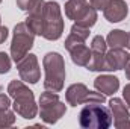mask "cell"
I'll list each match as a JSON object with an SVG mask.
<instances>
[{
	"label": "cell",
	"mask_w": 130,
	"mask_h": 129,
	"mask_svg": "<svg viewBox=\"0 0 130 129\" xmlns=\"http://www.w3.org/2000/svg\"><path fill=\"white\" fill-rule=\"evenodd\" d=\"M0 3H2V0H0Z\"/></svg>",
	"instance_id": "cell-29"
},
{
	"label": "cell",
	"mask_w": 130,
	"mask_h": 129,
	"mask_svg": "<svg viewBox=\"0 0 130 129\" xmlns=\"http://www.w3.org/2000/svg\"><path fill=\"white\" fill-rule=\"evenodd\" d=\"M89 8V3L86 0H67L65 2V15L68 20L77 21Z\"/></svg>",
	"instance_id": "cell-15"
},
{
	"label": "cell",
	"mask_w": 130,
	"mask_h": 129,
	"mask_svg": "<svg viewBox=\"0 0 130 129\" xmlns=\"http://www.w3.org/2000/svg\"><path fill=\"white\" fill-rule=\"evenodd\" d=\"M8 33H9L8 28H5V26H2V24H0V44H3V43L6 41V38H8Z\"/></svg>",
	"instance_id": "cell-25"
},
{
	"label": "cell",
	"mask_w": 130,
	"mask_h": 129,
	"mask_svg": "<svg viewBox=\"0 0 130 129\" xmlns=\"http://www.w3.org/2000/svg\"><path fill=\"white\" fill-rule=\"evenodd\" d=\"M109 2H110V0H89L91 6L95 8L97 11H104V8L109 5Z\"/></svg>",
	"instance_id": "cell-22"
},
{
	"label": "cell",
	"mask_w": 130,
	"mask_h": 129,
	"mask_svg": "<svg viewBox=\"0 0 130 129\" xmlns=\"http://www.w3.org/2000/svg\"><path fill=\"white\" fill-rule=\"evenodd\" d=\"M15 2H17V6H18L21 11L29 12L33 6H35V3H36L38 0H15Z\"/></svg>",
	"instance_id": "cell-21"
},
{
	"label": "cell",
	"mask_w": 130,
	"mask_h": 129,
	"mask_svg": "<svg viewBox=\"0 0 130 129\" xmlns=\"http://www.w3.org/2000/svg\"><path fill=\"white\" fill-rule=\"evenodd\" d=\"M123 97H124V100H126V103H127V106L130 109V84H127L123 88Z\"/></svg>",
	"instance_id": "cell-24"
},
{
	"label": "cell",
	"mask_w": 130,
	"mask_h": 129,
	"mask_svg": "<svg viewBox=\"0 0 130 129\" xmlns=\"http://www.w3.org/2000/svg\"><path fill=\"white\" fill-rule=\"evenodd\" d=\"M15 123V114L9 108L0 109V128H9Z\"/></svg>",
	"instance_id": "cell-19"
},
{
	"label": "cell",
	"mask_w": 130,
	"mask_h": 129,
	"mask_svg": "<svg viewBox=\"0 0 130 129\" xmlns=\"http://www.w3.org/2000/svg\"><path fill=\"white\" fill-rule=\"evenodd\" d=\"M42 65L45 71L44 79V88L53 93H59L64 90L65 84V61L61 53L58 52H48L42 58Z\"/></svg>",
	"instance_id": "cell-2"
},
{
	"label": "cell",
	"mask_w": 130,
	"mask_h": 129,
	"mask_svg": "<svg viewBox=\"0 0 130 129\" xmlns=\"http://www.w3.org/2000/svg\"><path fill=\"white\" fill-rule=\"evenodd\" d=\"M71 55V61L79 67H86L89 59H91V49L83 44H79L76 47H73L71 50H68Z\"/></svg>",
	"instance_id": "cell-16"
},
{
	"label": "cell",
	"mask_w": 130,
	"mask_h": 129,
	"mask_svg": "<svg viewBox=\"0 0 130 129\" xmlns=\"http://www.w3.org/2000/svg\"><path fill=\"white\" fill-rule=\"evenodd\" d=\"M103 14L109 23H120L127 17L129 6L124 0H110L109 5L104 8Z\"/></svg>",
	"instance_id": "cell-12"
},
{
	"label": "cell",
	"mask_w": 130,
	"mask_h": 129,
	"mask_svg": "<svg viewBox=\"0 0 130 129\" xmlns=\"http://www.w3.org/2000/svg\"><path fill=\"white\" fill-rule=\"evenodd\" d=\"M94 87H95V90L100 91L101 94L112 96L120 88V79L117 76H112V74H101V76L95 78Z\"/></svg>",
	"instance_id": "cell-14"
},
{
	"label": "cell",
	"mask_w": 130,
	"mask_h": 129,
	"mask_svg": "<svg viewBox=\"0 0 130 129\" xmlns=\"http://www.w3.org/2000/svg\"><path fill=\"white\" fill-rule=\"evenodd\" d=\"M127 49H130V32L127 33Z\"/></svg>",
	"instance_id": "cell-27"
},
{
	"label": "cell",
	"mask_w": 130,
	"mask_h": 129,
	"mask_svg": "<svg viewBox=\"0 0 130 129\" xmlns=\"http://www.w3.org/2000/svg\"><path fill=\"white\" fill-rule=\"evenodd\" d=\"M44 0H38L32 9L29 11V15L26 18V24L30 28L35 35L42 36V21H44Z\"/></svg>",
	"instance_id": "cell-13"
},
{
	"label": "cell",
	"mask_w": 130,
	"mask_h": 129,
	"mask_svg": "<svg viewBox=\"0 0 130 129\" xmlns=\"http://www.w3.org/2000/svg\"><path fill=\"white\" fill-rule=\"evenodd\" d=\"M106 44L110 49H124L127 47V33L121 29L110 31L106 38Z\"/></svg>",
	"instance_id": "cell-17"
},
{
	"label": "cell",
	"mask_w": 130,
	"mask_h": 129,
	"mask_svg": "<svg viewBox=\"0 0 130 129\" xmlns=\"http://www.w3.org/2000/svg\"><path fill=\"white\" fill-rule=\"evenodd\" d=\"M109 109L112 112L115 128H130V109H127L126 103L121 99H118V97L110 99L109 100Z\"/></svg>",
	"instance_id": "cell-10"
},
{
	"label": "cell",
	"mask_w": 130,
	"mask_h": 129,
	"mask_svg": "<svg viewBox=\"0 0 130 129\" xmlns=\"http://www.w3.org/2000/svg\"><path fill=\"white\" fill-rule=\"evenodd\" d=\"M64 20L61 14V6L50 0L44 5V21H42V36L48 41H56L62 36Z\"/></svg>",
	"instance_id": "cell-4"
},
{
	"label": "cell",
	"mask_w": 130,
	"mask_h": 129,
	"mask_svg": "<svg viewBox=\"0 0 130 129\" xmlns=\"http://www.w3.org/2000/svg\"><path fill=\"white\" fill-rule=\"evenodd\" d=\"M33 41H35V33L26 24V21L15 24L12 43H11V58L15 62L23 59L29 53V50L33 47Z\"/></svg>",
	"instance_id": "cell-6"
},
{
	"label": "cell",
	"mask_w": 130,
	"mask_h": 129,
	"mask_svg": "<svg viewBox=\"0 0 130 129\" xmlns=\"http://www.w3.org/2000/svg\"><path fill=\"white\" fill-rule=\"evenodd\" d=\"M74 23L91 29V28L97 23V9H95V8H92V6L89 5V8L86 9V12H85V14H83L77 21H74Z\"/></svg>",
	"instance_id": "cell-18"
},
{
	"label": "cell",
	"mask_w": 130,
	"mask_h": 129,
	"mask_svg": "<svg viewBox=\"0 0 130 129\" xmlns=\"http://www.w3.org/2000/svg\"><path fill=\"white\" fill-rule=\"evenodd\" d=\"M11 70V58L8 53L0 52V74H5Z\"/></svg>",
	"instance_id": "cell-20"
},
{
	"label": "cell",
	"mask_w": 130,
	"mask_h": 129,
	"mask_svg": "<svg viewBox=\"0 0 130 129\" xmlns=\"http://www.w3.org/2000/svg\"><path fill=\"white\" fill-rule=\"evenodd\" d=\"M8 93L14 99V111L27 120H32L38 114V105L35 102L33 91L21 81H11L8 85Z\"/></svg>",
	"instance_id": "cell-1"
},
{
	"label": "cell",
	"mask_w": 130,
	"mask_h": 129,
	"mask_svg": "<svg viewBox=\"0 0 130 129\" xmlns=\"http://www.w3.org/2000/svg\"><path fill=\"white\" fill-rule=\"evenodd\" d=\"M124 71H126V78L130 81V55H129V58H127L126 65H124Z\"/></svg>",
	"instance_id": "cell-26"
},
{
	"label": "cell",
	"mask_w": 130,
	"mask_h": 129,
	"mask_svg": "<svg viewBox=\"0 0 130 129\" xmlns=\"http://www.w3.org/2000/svg\"><path fill=\"white\" fill-rule=\"evenodd\" d=\"M65 99H67L68 105H71V106H77V105H82V103H92V102L104 103V100H106L104 94H101L100 91H89L85 84L70 85L67 88Z\"/></svg>",
	"instance_id": "cell-7"
},
{
	"label": "cell",
	"mask_w": 130,
	"mask_h": 129,
	"mask_svg": "<svg viewBox=\"0 0 130 129\" xmlns=\"http://www.w3.org/2000/svg\"><path fill=\"white\" fill-rule=\"evenodd\" d=\"M67 112V106L58 96V93L45 90L39 96V115L41 120L47 125H55L58 123Z\"/></svg>",
	"instance_id": "cell-5"
},
{
	"label": "cell",
	"mask_w": 130,
	"mask_h": 129,
	"mask_svg": "<svg viewBox=\"0 0 130 129\" xmlns=\"http://www.w3.org/2000/svg\"><path fill=\"white\" fill-rule=\"evenodd\" d=\"M106 49H107L106 38H103L101 35H95L92 38V43H91V59L86 65L88 70H91V71H103Z\"/></svg>",
	"instance_id": "cell-9"
},
{
	"label": "cell",
	"mask_w": 130,
	"mask_h": 129,
	"mask_svg": "<svg viewBox=\"0 0 130 129\" xmlns=\"http://www.w3.org/2000/svg\"><path fill=\"white\" fill-rule=\"evenodd\" d=\"M113 119L109 108L103 103H86L79 114V125L85 129H107L112 126Z\"/></svg>",
	"instance_id": "cell-3"
},
{
	"label": "cell",
	"mask_w": 130,
	"mask_h": 129,
	"mask_svg": "<svg viewBox=\"0 0 130 129\" xmlns=\"http://www.w3.org/2000/svg\"><path fill=\"white\" fill-rule=\"evenodd\" d=\"M127 58H129V53L124 49H110L109 52H106L103 71L123 70L126 62H127Z\"/></svg>",
	"instance_id": "cell-11"
},
{
	"label": "cell",
	"mask_w": 130,
	"mask_h": 129,
	"mask_svg": "<svg viewBox=\"0 0 130 129\" xmlns=\"http://www.w3.org/2000/svg\"><path fill=\"white\" fill-rule=\"evenodd\" d=\"M11 106V99L6 94H0V109H6Z\"/></svg>",
	"instance_id": "cell-23"
},
{
	"label": "cell",
	"mask_w": 130,
	"mask_h": 129,
	"mask_svg": "<svg viewBox=\"0 0 130 129\" xmlns=\"http://www.w3.org/2000/svg\"><path fill=\"white\" fill-rule=\"evenodd\" d=\"M0 23H2V17H0Z\"/></svg>",
	"instance_id": "cell-28"
},
{
	"label": "cell",
	"mask_w": 130,
	"mask_h": 129,
	"mask_svg": "<svg viewBox=\"0 0 130 129\" xmlns=\"http://www.w3.org/2000/svg\"><path fill=\"white\" fill-rule=\"evenodd\" d=\"M17 68H18V74H20L21 81H24V82L36 84L41 78L38 58L33 53H27L23 59H20L17 62Z\"/></svg>",
	"instance_id": "cell-8"
}]
</instances>
